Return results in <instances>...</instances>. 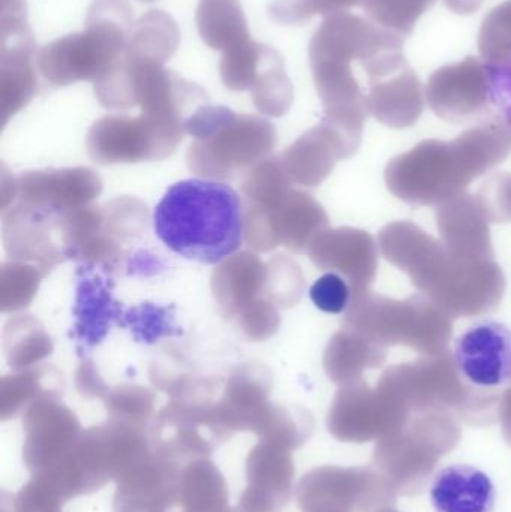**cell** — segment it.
I'll list each match as a JSON object with an SVG mask.
<instances>
[{
	"instance_id": "6da1fadb",
	"label": "cell",
	"mask_w": 511,
	"mask_h": 512,
	"mask_svg": "<svg viewBox=\"0 0 511 512\" xmlns=\"http://www.w3.org/2000/svg\"><path fill=\"white\" fill-rule=\"evenodd\" d=\"M387 262L410 277L420 294L453 319L494 313L506 295L507 280L492 259L464 258L410 221L392 222L378 234Z\"/></svg>"
},
{
	"instance_id": "7a4b0ae2",
	"label": "cell",
	"mask_w": 511,
	"mask_h": 512,
	"mask_svg": "<svg viewBox=\"0 0 511 512\" xmlns=\"http://www.w3.org/2000/svg\"><path fill=\"white\" fill-rule=\"evenodd\" d=\"M511 153V126L485 117L455 140H425L387 164V189L411 206H438L467 192Z\"/></svg>"
},
{
	"instance_id": "3957f363",
	"label": "cell",
	"mask_w": 511,
	"mask_h": 512,
	"mask_svg": "<svg viewBox=\"0 0 511 512\" xmlns=\"http://www.w3.org/2000/svg\"><path fill=\"white\" fill-rule=\"evenodd\" d=\"M396 47H404V38L350 11L324 18L309 42V63L324 120L357 143L362 144L369 111L353 63L368 62Z\"/></svg>"
},
{
	"instance_id": "277c9868",
	"label": "cell",
	"mask_w": 511,
	"mask_h": 512,
	"mask_svg": "<svg viewBox=\"0 0 511 512\" xmlns=\"http://www.w3.org/2000/svg\"><path fill=\"white\" fill-rule=\"evenodd\" d=\"M153 227L158 239L174 254L201 264H218L243 245L245 209L230 185L182 180L159 201Z\"/></svg>"
},
{
	"instance_id": "5b68a950",
	"label": "cell",
	"mask_w": 511,
	"mask_h": 512,
	"mask_svg": "<svg viewBox=\"0 0 511 512\" xmlns=\"http://www.w3.org/2000/svg\"><path fill=\"white\" fill-rule=\"evenodd\" d=\"M377 385L411 414L447 412L476 427L492 426L498 421L501 394L470 384L450 351L390 366Z\"/></svg>"
},
{
	"instance_id": "8992f818",
	"label": "cell",
	"mask_w": 511,
	"mask_h": 512,
	"mask_svg": "<svg viewBox=\"0 0 511 512\" xmlns=\"http://www.w3.org/2000/svg\"><path fill=\"white\" fill-rule=\"evenodd\" d=\"M134 24L128 0H93L83 32L63 36L38 51V71L53 86L96 83L122 59Z\"/></svg>"
},
{
	"instance_id": "52a82bcc",
	"label": "cell",
	"mask_w": 511,
	"mask_h": 512,
	"mask_svg": "<svg viewBox=\"0 0 511 512\" xmlns=\"http://www.w3.org/2000/svg\"><path fill=\"white\" fill-rule=\"evenodd\" d=\"M452 316L423 294L395 300L369 291L353 294L344 327L383 348L407 346L423 357L449 351Z\"/></svg>"
},
{
	"instance_id": "ba28073f",
	"label": "cell",
	"mask_w": 511,
	"mask_h": 512,
	"mask_svg": "<svg viewBox=\"0 0 511 512\" xmlns=\"http://www.w3.org/2000/svg\"><path fill=\"white\" fill-rule=\"evenodd\" d=\"M461 421L447 412H417L377 441L372 466L392 484L398 496L422 495L441 459L462 439Z\"/></svg>"
},
{
	"instance_id": "9c48e42d",
	"label": "cell",
	"mask_w": 511,
	"mask_h": 512,
	"mask_svg": "<svg viewBox=\"0 0 511 512\" xmlns=\"http://www.w3.org/2000/svg\"><path fill=\"white\" fill-rule=\"evenodd\" d=\"M186 132L197 140L189 150L191 170L222 179L266 155L276 143L275 128L267 120L209 104L192 114Z\"/></svg>"
},
{
	"instance_id": "30bf717a",
	"label": "cell",
	"mask_w": 511,
	"mask_h": 512,
	"mask_svg": "<svg viewBox=\"0 0 511 512\" xmlns=\"http://www.w3.org/2000/svg\"><path fill=\"white\" fill-rule=\"evenodd\" d=\"M396 498L392 484L374 466L312 469L296 489L303 512H377L393 507Z\"/></svg>"
},
{
	"instance_id": "8fae6325",
	"label": "cell",
	"mask_w": 511,
	"mask_h": 512,
	"mask_svg": "<svg viewBox=\"0 0 511 512\" xmlns=\"http://www.w3.org/2000/svg\"><path fill=\"white\" fill-rule=\"evenodd\" d=\"M185 123L155 114L105 116L92 126L89 153L102 164L164 158L182 141Z\"/></svg>"
},
{
	"instance_id": "7c38bea8",
	"label": "cell",
	"mask_w": 511,
	"mask_h": 512,
	"mask_svg": "<svg viewBox=\"0 0 511 512\" xmlns=\"http://www.w3.org/2000/svg\"><path fill=\"white\" fill-rule=\"evenodd\" d=\"M410 415L411 412L380 385L372 388L360 379L342 385L335 394L327 415V429L341 442H377L401 427Z\"/></svg>"
},
{
	"instance_id": "4fadbf2b",
	"label": "cell",
	"mask_w": 511,
	"mask_h": 512,
	"mask_svg": "<svg viewBox=\"0 0 511 512\" xmlns=\"http://www.w3.org/2000/svg\"><path fill=\"white\" fill-rule=\"evenodd\" d=\"M246 215L248 242L258 251L278 245L300 252L329 227V216L311 195L291 191L276 206L249 207Z\"/></svg>"
},
{
	"instance_id": "5bb4252c",
	"label": "cell",
	"mask_w": 511,
	"mask_h": 512,
	"mask_svg": "<svg viewBox=\"0 0 511 512\" xmlns=\"http://www.w3.org/2000/svg\"><path fill=\"white\" fill-rule=\"evenodd\" d=\"M425 95L429 108L444 122H473L492 107L488 68L476 56L441 66L429 77Z\"/></svg>"
},
{
	"instance_id": "9a60e30c",
	"label": "cell",
	"mask_w": 511,
	"mask_h": 512,
	"mask_svg": "<svg viewBox=\"0 0 511 512\" xmlns=\"http://www.w3.org/2000/svg\"><path fill=\"white\" fill-rule=\"evenodd\" d=\"M23 426V460L33 477L54 468L83 435L75 415L56 399L33 403L24 415Z\"/></svg>"
},
{
	"instance_id": "2e32d148",
	"label": "cell",
	"mask_w": 511,
	"mask_h": 512,
	"mask_svg": "<svg viewBox=\"0 0 511 512\" xmlns=\"http://www.w3.org/2000/svg\"><path fill=\"white\" fill-rule=\"evenodd\" d=\"M378 243L368 231L336 228L318 234L308 248L320 270L336 271L350 283L353 294L369 291L378 273Z\"/></svg>"
},
{
	"instance_id": "e0dca14e",
	"label": "cell",
	"mask_w": 511,
	"mask_h": 512,
	"mask_svg": "<svg viewBox=\"0 0 511 512\" xmlns=\"http://www.w3.org/2000/svg\"><path fill=\"white\" fill-rule=\"evenodd\" d=\"M455 360L470 384L485 390L511 382V330L501 322L473 325L455 343Z\"/></svg>"
},
{
	"instance_id": "ac0fdd59",
	"label": "cell",
	"mask_w": 511,
	"mask_h": 512,
	"mask_svg": "<svg viewBox=\"0 0 511 512\" xmlns=\"http://www.w3.org/2000/svg\"><path fill=\"white\" fill-rule=\"evenodd\" d=\"M38 53L27 29L21 0H12L11 23L3 20L2 29V111L3 120L14 116L38 93Z\"/></svg>"
},
{
	"instance_id": "d6986e66",
	"label": "cell",
	"mask_w": 511,
	"mask_h": 512,
	"mask_svg": "<svg viewBox=\"0 0 511 512\" xmlns=\"http://www.w3.org/2000/svg\"><path fill=\"white\" fill-rule=\"evenodd\" d=\"M182 465L155 453L117 481L114 512H170L180 507Z\"/></svg>"
},
{
	"instance_id": "ffe728a7",
	"label": "cell",
	"mask_w": 511,
	"mask_h": 512,
	"mask_svg": "<svg viewBox=\"0 0 511 512\" xmlns=\"http://www.w3.org/2000/svg\"><path fill=\"white\" fill-rule=\"evenodd\" d=\"M95 265L84 264L77 271L74 339L80 354H89L104 339L111 325L128 327L131 309H123L111 294V282L95 271Z\"/></svg>"
},
{
	"instance_id": "44dd1931",
	"label": "cell",
	"mask_w": 511,
	"mask_h": 512,
	"mask_svg": "<svg viewBox=\"0 0 511 512\" xmlns=\"http://www.w3.org/2000/svg\"><path fill=\"white\" fill-rule=\"evenodd\" d=\"M360 144L323 119L284 153L288 176L303 186H318L332 173L336 162L356 155Z\"/></svg>"
},
{
	"instance_id": "7402d4cb",
	"label": "cell",
	"mask_w": 511,
	"mask_h": 512,
	"mask_svg": "<svg viewBox=\"0 0 511 512\" xmlns=\"http://www.w3.org/2000/svg\"><path fill=\"white\" fill-rule=\"evenodd\" d=\"M291 451L260 442L246 462L248 487L240 499L242 512H278L291 498L294 465Z\"/></svg>"
},
{
	"instance_id": "603a6c76",
	"label": "cell",
	"mask_w": 511,
	"mask_h": 512,
	"mask_svg": "<svg viewBox=\"0 0 511 512\" xmlns=\"http://www.w3.org/2000/svg\"><path fill=\"white\" fill-rule=\"evenodd\" d=\"M425 98L422 81L408 62L368 80L369 116L389 128L407 129L416 125L425 110Z\"/></svg>"
},
{
	"instance_id": "cb8c5ba5",
	"label": "cell",
	"mask_w": 511,
	"mask_h": 512,
	"mask_svg": "<svg viewBox=\"0 0 511 512\" xmlns=\"http://www.w3.org/2000/svg\"><path fill=\"white\" fill-rule=\"evenodd\" d=\"M441 242L453 254L470 259H492L491 222L476 197L464 192L435 206Z\"/></svg>"
},
{
	"instance_id": "d4e9b609",
	"label": "cell",
	"mask_w": 511,
	"mask_h": 512,
	"mask_svg": "<svg viewBox=\"0 0 511 512\" xmlns=\"http://www.w3.org/2000/svg\"><path fill=\"white\" fill-rule=\"evenodd\" d=\"M431 501L435 512H492L495 487L491 478L474 466H447L432 480Z\"/></svg>"
},
{
	"instance_id": "484cf974",
	"label": "cell",
	"mask_w": 511,
	"mask_h": 512,
	"mask_svg": "<svg viewBox=\"0 0 511 512\" xmlns=\"http://www.w3.org/2000/svg\"><path fill=\"white\" fill-rule=\"evenodd\" d=\"M386 360V348L344 327L327 346L324 369L330 381L342 387L360 381L366 370L380 369Z\"/></svg>"
},
{
	"instance_id": "4316f807",
	"label": "cell",
	"mask_w": 511,
	"mask_h": 512,
	"mask_svg": "<svg viewBox=\"0 0 511 512\" xmlns=\"http://www.w3.org/2000/svg\"><path fill=\"white\" fill-rule=\"evenodd\" d=\"M195 21L201 39L212 50L227 53L251 39L240 0H200Z\"/></svg>"
},
{
	"instance_id": "83f0119b",
	"label": "cell",
	"mask_w": 511,
	"mask_h": 512,
	"mask_svg": "<svg viewBox=\"0 0 511 512\" xmlns=\"http://www.w3.org/2000/svg\"><path fill=\"white\" fill-rule=\"evenodd\" d=\"M180 507L183 512H225L230 508L227 484L210 460L195 459L183 466Z\"/></svg>"
},
{
	"instance_id": "f1b7e54d",
	"label": "cell",
	"mask_w": 511,
	"mask_h": 512,
	"mask_svg": "<svg viewBox=\"0 0 511 512\" xmlns=\"http://www.w3.org/2000/svg\"><path fill=\"white\" fill-rule=\"evenodd\" d=\"M314 427V417L306 409L267 403L252 424L251 432L257 433L261 442L293 451L311 438Z\"/></svg>"
},
{
	"instance_id": "f546056e",
	"label": "cell",
	"mask_w": 511,
	"mask_h": 512,
	"mask_svg": "<svg viewBox=\"0 0 511 512\" xmlns=\"http://www.w3.org/2000/svg\"><path fill=\"white\" fill-rule=\"evenodd\" d=\"M279 60H282V56L275 48L249 39L245 44L237 45L222 54L219 63L222 83L233 92H251L263 74Z\"/></svg>"
},
{
	"instance_id": "4dcf8cb0",
	"label": "cell",
	"mask_w": 511,
	"mask_h": 512,
	"mask_svg": "<svg viewBox=\"0 0 511 512\" xmlns=\"http://www.w3.org/2000/svg\"><path fill=\"white\" fill-rule=\"evenodd\" d=\"M264 265L255 255H237L236 259L222 265L213 276V289L219 304L233 313L249 306L260 288Z\"/></svg>"
},
{
	"instance_id": "1f68e13d",
	"label": "cell",
	"mask_w": 511,
	"mask_h": 512,
	"mask_svg": "<svg viewBox=\"0 0 511 512\" xmlns=\"http://www.w3.org/2000/svg\"><path fill=\"white\" fill-rule=\"evenodd\" d=\"M435 2L437 0H368L363 9L369 20L405 38Z\"/></svg>"
},
{
	"instance_id": "d6a6232c",
	"label": "cell",
	"mask_w": 511,
	"mask_h": 512,
	"mask_svg": "<svg viewBox=\"0 0 511 512\" xmlns=\"http://www.w3.org/2000/svg\"><path fill=\"white\" fill-rule=\"evenodd\" d=\"M366 2L368 0H273L267 11L275 23L300 26L308 23L315 15L329 17L339 12H348L357 6L363 8Z\"/></svg>"
},
{
	"instance_id": "836d02e7",
	"label": "cell",
	"mask_w": 511,
	"mask_h": 512,
	"mask_svg": "<svg viewBox=\"0 0 511 512\" xmlns=\"http://www.w3.org/2000/svg\"><path fill=\"white\" fill-rule=\"evenodd\" d=\"M479 50L483 62L497 65L511 51V0L492 9L479 32Z\"/></svg>"
},
{
	"instance_id": "e575fe53",
	"label": "cell",
	"mask_w": 511,
	"mask_h": 512,
	"mask_svg": "<svg viewBox=\"0 0 511 512\" xmlns=\"http://www.w3.org/2000/svg\"><path fill=\"white\" fill-rule=\"evenodd\" d=\"M153 394L141 387L117 388L107 400L111 420L146 426L152 412Z\"/></svg>"
},
{
	"instance_id": "d590c367",
	"label": "cell",
	"mask_w": 511,
	"mask_h": 512,
	"mask_svg": "<svg viewBox=\"0 0 511 512\" xmlns=\"http://www.w3.org/2000/svg\"><path fill=\"white\" fill-rule=\"evenodd\" d=\"M491 224L511 222V173H495L480 186L476 195Z\"/></svg>"
},
{
	"instance_id": "8d00e7d4",
	"label": "cell",
	"mask_w": 511,
	"mask_h": 512,
	"mask_svg": "<svg viewBox=\"0 0 511 512\" xmlns=\"http://www.w3.org/2000/svg\"><path fill=\"white\" fill-rule=\"evenodd\" d=\"M41 399H54V396L44 393L39 373H26V375L14 376L9 381L3 379L2 385V417L3 420L18 411L27 403L38 402Z\"/></svg>"
},
{
	"instance_id": "74e56055",
	"label": "cell",
	"mask_w": 511,
	"mask_h": 512,
	"mask_svg": "<svg viewBox=\"0 0 511 512\" xmlns=\"http://www.w3.org/2000/svg\"><path fill=\"white\" fill-rule=\"evenodd\" d=\"M311 300L318 309L332 315L347 312L353 300V289L350 283L338 273H329L321 276L312 285Z\"/></svg>"
},
{
	"instance_id": "f35d334b",
	"label": "cell",
	"mask_w": 511,
	"mask_h": 512,
	"mask_svg": "<svg viewBox=\"0 0 511 512\" xmlns=\"http://www.w3.org/2000/svg\"><path fill=\"white\" fill-rule=\"evenodd\" d=\"M60 504L38 480L32 478L15 498V512H60Z\"/></svg>"
},
{
	"instance_id": "ab89813d",
	"label": "cell",
	"mask_w": 511,
	"mask_h": 512,
	"mask_svg": "<svg viewBox=\"0 0 511 512\" xmlns=\"http://www.w3.org/2000/svg\"><path fill=\"white\" fill-rule=\"evenodd\" d=\"M498 421L504 441L511 447V385L501 394L500 406H498Z\"/></svg>"
},
{
	"instance_id": "60d3db41",
	"label": "cell",
	"mask_w": 511,
	"mask_h": 512,
	"mask_svg": "<svg viewBox=\"0 0 511 512\" xmlns=\"http://www.w3.org/2000/svg\"><path fill=\"white\" fill-rule=\"evenodd\" d=\"M443 2L450 11L456 12V14L471 15L479 11L483 0H443Z\"/></svg>"
},
{
	"instance_id": "b9f144b4",
	"label": "cell",
	"mask_w": 511,
	"mask_h": 512,
	"mask_svg": "<svg viewBox=\"0 0 511 512\" xmlns=\"http://www.w3.org/2000/svg\"><path fill=\"white\" fill-rule=\"evenodd\" d=\"M377 512H399V511L396 510L395 507H386V508H381V510H378Z\"/></svg>"
},
{
	"instance_id": "7bdbcfd3",
	"label": "cell",
	"mask_w": 511,
	"mask_h": 512,
	"mask_svg": "<svg viewBox=\"0 0 511 512\" xmlns=\"http://www.w3.org/2000/svg\"><path fill=\"white\" fill-rule=\"evenodd\" d=\"M140 2L150 3V2H155V0H140Z\"/></svg>"
},
{
	"instance_id": "ee69618b",
	"label": "cell",
	"mask_w": 511,
	"mask_h": 512,
	"mask_svg": "<svg viewBox=\"0 0 511 512\" xmlns=\"http://www.w3.org/2000/svg\"><path fill=\"white\" fill-rule=\"evenodd\" d=\"M510 126H511V123H510Z\"/></svg>"
}]
</instances>
